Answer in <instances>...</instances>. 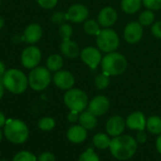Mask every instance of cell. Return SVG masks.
Wrapping results in <instances>:
<instances>
[{"label":"cell","mask_w":161,"mask_h":161,"mask_svg":"<svg viewBox=\"0 0 161 161\" xmlns=\"http://www.w3.org/2000/svg\"><path fill=\"white\" fill-rule=\"evenodd\" d=\"M109 151L113 158L118 160L131 158L138 150V142L129 135H120L111 139Z\"/></svg>","instance_id":"1"},{"label":"cell","mask_w":161,"mask_h":161,"mask_svg":"<svg viewBox=\"0 0 161 161\" xmlns=\"http://www.w3.org/2000/svg\"><path fill=\"white\" fill-rule=\"evenodd\" d=\"M3 128L4 137L14 144H22L29 137L28 126L25 122L18 119H8Z\"/></svg>","instance_id":"2"},{"label":"cell","mask_w":161,"mask_h":161,"mask_svg":"<svg viewBox=\"0 0 161 161\" xmlns=\"http://www.w3.org/2000/svg\"><path fill=\"white\" fill-rule=\"evenodd\" d=\"M2 82L7 91L13 94L24 93L28 87V77L21 70L11 68L6 71Z\"/></svg>","instance_id":"3"},{"label":"cell","mask_w":161,"mask_h":161,"mask_svg":"<svg viewBox=\"0 0 161 161\" xmlns=\"http://www.w3.org/2000/svg\"><path fill=\"white\" fill-rule=\"evenodd\" d=\"M126 58L118 52L108 53L101 61V68L103 73L109 76H117L124 74L127 69Z\"/></svg>","instance_id":"4"},{"label":"cell","mask_w":161,"mask_h":161,"mask_svg":"<svg viewBox=\"0 0 161 161\" xmlns=\"http://www.w3.org/2000/svg\"><path fill=\"white\" fill-rule=\"evenodd\" d=\"M63 102L70 110L81 113L88 108L90 101L84 91L72 88L66 91L63 96Z\"/></svg>","instance_id":"5"},{"label":"cell","mask_w":161,"mask_h":161,"mask_svg":"<svg viewBox=\"0 0 161 161\" xmlns=\"http://www.w3.org/2000/svg\"><path fill=\"white\" fill-rule=\"evenodd\" d=\"M97 48L104 53L115 52L120 45V38L115 30L109 28H103L96 36Z\"/></svg>","instance_id":"6"},{"label":"cell","mask_w":161,"mask_h":161,"mask_svg":"<svg viewBox=\"0 0 161 161\" xmlns=\"http://www.w3.org/2000/svg\"><path fill=\"white\" fill-rule=\"evenodd\" d=\"M28 86L36 92L45 90L51 83V72L44 67H36L28 75Z\"/></svg>","instance_id":"7"},{"label":"cell","mask_w":161,"mask_h":161,"mask_svg":"<svg viewBox=\"0 0 161 161\" xmlns=\"http://www.w3.org/2000/svg\"><path fill=\"white\" fill-rule=\"evenodd\" d=\"M42 59L41 50L34 45H30L24 49L21 55V62L23 66L26 69L32 70L38 67Z\"/></svg>","instance_id":"8"},{"label":"cell","mask_w":161,"mask_h":161,"mask_svg":"<svg viewBox=\"0 0 161 161\" xmlns=\"http://www.w3.org/2000/svg\"><path fill=\"white\" fill-rule=\"evenodd\" d=\"M80 58L82 61L89 66L92 70H95L102 61L101 51L93 46H88L80 52Z\"/></svg>","instance_id":"9"},{"label":"cell","mask_w":161,"mask_h":161,"mask_svg":"<svg viewBox=\"0 0 161 161\" xmlns=\"http://www.w3.org/2000/svg\"><path fill=\"white\" fill-rule=\"evenodd\" d=\"M143 36V26L137 21L129 22L124 29V38L129 44L138 43Z\"/></svg>","instance_id":"10"},{"label":"cell","mask_w":161,"mask_h":161,"mask_svg":"<svg viewBox=\"0 0 161 161\" xmlns=\"http://www.w3.org/2000/svg\"><path fill=\"white\" fill-rule=\"evenodd\" d=\"M110 107L108 98L105 95H97L92 98L88 105V110L91 111L96 117L106 114Z\"/></svg>","instance_id":"11"},{"label":"cell","mask_w":161,"mask_h":161,"mask_svg":"<svg viewBox=\"0 0 161 161\" xmlns=\"http://www.w3.org/2000/svg\"><path fill=\"white\" fill-rule=\"evenodd\" d=\"M89 14H90L89 9L85 5L75 4L68 8L66 12V18L68 21H71L75 24H79V23H84L86 20H88Z\"/></svg>","instance_id":"12"},{"label":"cell","mask_w":161,"mask_h":161,"mask_svg":"<svg viewBox=\"0 0 161 161\" xmlns=\"http://www.w3.org/2000/svg\"><path fill=\"white\" fill-rule=\"evenodd\" d=\"M53 82L58 89L68 91L74 87L75 80L73 74L69 71L59 70L53 75Z\"/></svg>","instance_id":"13"},{"label":"cell","mask_w":161,"mask_h":161,"mask_svg":"<svg viewBox=\"0 0 161 161\" xmlns=\"http://www.w3.org/2000/svg\"><path fill=\"white\" fill-rule=\"evenodd\" d=\"M118 20V12L113 7H105L103 8L97 16V22L104 28H109L114 25Z\"/></svg>","instance_id":"14"},{"label":"cell","mask_w":161,"mask_h":161,"mask_svg":"<svg viewBox=\"0 0 161 161\" xmlns=\"http://www.w3.org/2000/svg\"><path fill=\"white\" fill-rule=\"evenodd\" d=\"M125 120L120 115L111 116L106 123V131L108 136L118 137L123 135L125 128Z\"/></svg>","instance_id":"15"},{"label":"cell","mask_w":161,"mask_h":161,"mask_svg":"<svg viewBox=\"0 0 161 161\" xmlns=\"http://www.w3.org/2000/svg\"><path fill=\"white\" fill-rule=\"evenodd\" d=\"M146 118L145 115L141 111H135L129 114L125 120L126 126L131 130L143 131L146 128Z\"/></svg>","instance_id":"16"},{"label":"cell","mask_w":161,"mask_h":161,"mask_svg":"<svg viewBox=\"0 0 161 161\" xmlns=\"http://www.w3.org/2000/svg\"><path fill=\"white\" fill-rule=\"evenodd\" d=\"M42 37V28L39 24H30L28 25L23 35V40L29 44H34L38 42Z\"/></svg>","instance_id":"17"},{"label":"cell","mask_w":161,"mask_h":161,"mask_svg":"<svg viewBox=\"0 0 161 161\" xmlns=\"http://www.w3.org/2000/svg\"><path fill=\"white\" fill-rule=\"evenodd\" d=\"M88 130H86L83 126L80 125H74L67 130V139L69 142L78 144L82 143L86 141L88 137Z\"/></svg>","instance_id":"18"},{"label":"cell","mask_w":161,"mask_h":161,"mask_svg":"<svg viewBox=\"0 0 161 161\" xmlns=\"http://www.w3.org/2000/svg\"><path fill=\"white\" fill-rule=\"evenodd\" d=\"M59 47H60L61 53L69 58H75L80 55L78 44L75 42L72 41L71 39L63 40Z\"/></svg>","instance_id":"19"},{"label":"cell","mask_w":161,"mask_h":161,"mask_svg":"<svg viewBox=\"0 0 161 161\" xmlns=\"http://www.w3.org/2000/svg\"><path fill=\"white\" fill-rule=\"evenodd\" d=\"M78 122H79V125L83 126L86 130L94 129L98 124L97 117L89 110H84L83 112L79 113Z\"/></svg>","instance_id":"20"},{"label":"cell","mask_w":161,"mask_h":161,"mask_svg":"<svg viewBox=\"0 0 161 161\" xmlns=\"http://www.w3.org/2000/svg\"><path fill=\"white\" fill-rule=\"evenodd\" d=\"M142 0H122L121 8L127 14H134L138 12L142 8Z\"/></svg>","instance_id":"21"},{"label":"cell","mask_w":161,"mask_h":161,"mask_svg":"<svg viewBox=\"0 0 161 161\" xmlns=\"http://www.w3.org/2000/svg\"><path fill=\"white\" fill-rule=\"evenodd\" d=\"M63 67V58L58 54H53L46 59V68L50 72H58Z\"/></svg>","instance_id":"22"},{"label":"cell","mask_w":161,"mask_h":161,"mask_svg":"<svg viewBox=\"0 0 161 161\" xmlns=\"http://www.w3.org/2000/svg\"><path fill=\"white\" fill-rule=\"evenodd\" d=\"M110 142H111V139L109 138L108 134H105V133H97L96 135H94L92 139L93 145L100 150H106L109 148Z\"/></svg>","instance_id":"23"},{"label":"cell","mask_w":161,"mask_h":161,"mask_svg":"<svg viewBox=\"0 0 161 161\" xmlns=\"http://www.w3.org/2000/svg\"><path fill=\"white\" fill-rule=\"evenodd\" d=\"M146 129L154 135L161 134V118L158 116H151L146 121Z\"/></svg>","instance_id":"24"},{"label":"cell","mask_w":161,"mask_h":161,"mask_svg":"<svg viewBox=\"0 0 161 161\" xmlns=\"http://www.w3.org/2000/svg\"><path fill=\"white\" fill-rule=\"evenodd\" d=\"M100 27H101V25H99V23L93 19L86 20L84 22V25H83V28H84L85 33H87L90 36H97L101 30Z\"/></svg>","instance_id":"25"},{"label":"cell","mask_w":161,"mask_h":161,"mask_svg":"<svg viewBox=\"0 0 161 161\" xmlns=\"http://www.w3.org/2000/svg\"><path fill=\"white\" fill-rule=\"evenodd\" d=\"M142 26H149L152 25L155 22V13L151 9H145L142 11L140 16H139V21H138Z\"/></svg>","instance_id":"26"},{"label":"cell","mask_w":161,"mask_h":161,"mask_svg":"<svg viewBox=\"0 0 161 161\" xmlns=\"http://www.w3.org/2000/svg\"><path fill=\"white\" fill-rule=\"evenodd\" d=\"M56 126V121L51 117H42L38 122V127L40 130L48 132L55 128Z\"/></svg>","instance_id":"27"},{"label":"cell","mask_w":161,"mask_h":161,"mask_svg":"<svg viewBox=\"0 0 161 161\" xmlns=\"http://www.w3.org/2000/svg\"><path fill=\"white\" fill-rule=\"evenodd\" d=\"M109 82H110L109 75H108L103 72L101 74H98L94 78V85L98 90H106L108 87Z\"/></svg>","instance_id":"28"},{"label":"cell","mask_w":161,"mask_h":161,"mask_svg":"<svg viewBox=\"0 0 161 161\" xmlns=\"http://www.w3.org/2000/svg\"><path fill=\"white\" fill-rule=\"evenodd\" d=\"M12 161H38L37 157L29 151H20L12 158Z\"/></svg>","instance_id":"29"},{"label":"cell","mask_w":161,"mask_h":161,"mask_svg":"<svg viewBox=\"0 0 161 161\" xmlns=\"http://www.w3.org/2000/svg\"><path fill=\"white\" fill-rule=\"evenodd\" d=\"M58 33H59L60 37L62 38V40H69V39H71V37L73 35V27L71 25L64 23L59 25Z\"/></svg>","instance_id":"30"},{"label":"cell","mask_w":161,"mask_h":161,"mask_svg":"<svg viewBox=\"0 0 161 161\" xmlns=\"http://www.w3.org/2000/svg\"><path fill=\"white\" fill-rule=\"evenodd\" d=\"M78 161H100V158L97 154L90 148L80 155Z\"/></svg>","instance_id":"31"},{"label":"cell","mask_w":161,"mask_h":161,"mask_svg":"<svg viewBox=\"0 0 161 161\" xmlns=\"http://www.w3.org/2000/svg\"><path fill=\"white\" fill-rule=\"evenodd\" d=\"M143 6L153 11L161 9V0H142Z\"/></svg>","instance_id":"32"},{"label":"cell","mask_w":161,"mask_h":161,"mask_svg":"<svg viewBox=\"0 0 161 161\" xmlns=\"http://www.w3.org/2000/svg\"><path fill=\"white\" fill-rule=\"evenodd\" d=\"M52 22L56 25H62L65 23V21H67L66 18V12H62V11H56L52 18H51Z\"/></svg>","instance_id":"33"},{"label":"cell","mask_w":161,"mask_h":161,"mask_svg":"<svg viewBox=\"0 0 161 161\" xmlns=\"http://www.w3.org/2000/svg\"><path fill=\"white\" fill-rule=\"evenodd\" d=\"M58 0H37V3L40 7L45 9H51L55 8L58 4Z\"/></svg>","instance_id":"34"},{"label":"cell","mask_w":161,"mask_h":161,"mask_svg":"<svg viewBox=\"0 0 161 161\" xmlns=\"http://www.w3.org/2000/svg\"><path fill=\"white\" fill-rule=\"evenodd\" d=\"M151 33L155 38L161 40V21H158L152 25Z\"/></svg>","instance_id":"35"},{"label":"cell","mask_w":161,"mask_h":161,"mask_svg":"<svg viewBox=\"0 0 161 161\" xmlns=\"http://www.w3.org/2000/svg\"><path fill=\"white\" fill-rule=\"evenodd\" d=\"M38 161H56V157L51 152H42L37 158Z\"/></svg>","instance_id":"36"},{"label":"cell","mask_w":161,"mask_h":161,"mask_svg":"<svg viewBox=\"0 0 161 161\" xmlns=\"http://www.w3.org/2000/svg\"><path fill=\"white\" fill-rule=\"evenodd\" d=\"M78 118H79V113L78 112H75V111H72L70 110V112L68 113L67 115V120L69 123H72V124H75L78 121Z\"/></svg>","instance_id":"37"},{"label":"cell","mask_w":161,"mask_h":161,"mask_svg":"<svg viewBox=\"0 0 161 161\" xmlns=\"http://www.w3.org/2000/svg\"><path fill=\"white\" fill-rule=\"evenodd\" d=\"M136 140H137V142H138L139 143H143V142H146V140H147V135H146V133L144 132V130H143V131H139Z\"/></svg>","instance_id":"38"},{"label":"cell","mask_w":161,"mask_h":161,"mask_svg":"<svg viewBox=\"0 0 161 161\" xmlns=\"http://www.w3.org/2000/svg\"><path fill=\"white\" fill-rule=\"evenodd\" d=\"M7 120H8V119H7L6 115H5L2 111H0V128H1V127H4V125H5Z\"/></svg>","instance_id":"39"},{"label":"cell","mask_w":161,"mask_h":161,"mask_svg":"<svg viewBox=\"0 0 161 161\" xmlns=\"http://www.w3.org/2000/svg\"><path fill=\"white\" fill-rule=\"evenodd\" d=\"M156 147H157V150L158 152L161 155V134L158 135V139H157V142H156Z\"/></svg>","instance_id":"40"},{"label":"cell","mask_w":161,"mask_h":161,"mask_svg":"<svg viewBox=\"0 0 161 161\" xmlns=\"http://www.w3.org/2000/svg\"><path fill=\"white\" fill-rule=\"evenodd\" d=\"M6 66H5V64L0 60V78H2L3 77V75H4V74L6 73Z\"/></svg>","instance_id":"41"},{"label":"cell","mask_w":161,"mask_h":161,"mask_svg":"<svg viewBox=\"0 0 161 161\" xmlns=\"http://www.w3.org/2000/svg\"><path fill=\"white\" fill-rule=\"evenodd\" d=\"M4 92H5V87L2 82V78H0V100L2 99V97L4 95Z\"/></svg>","instance_id":"42"},{"label":"cell","mask_w":161,"mask_h":161,"mask_svg":"<svg viewBox=\"0 0 161 161\" xmlns=\"http://www.w3.org/2000/svg\"><path fill=\"white\" fill-rule=\"evenodd\" d=\"M3 25H4V19L0 16V29L3 27Z\"/></svg>","instance_id":"43"},{"label":"cell","mask_w":161,"mask_h":161,"mask_svg":"<svg viewBox=\"0 0 161 161\" xmlns=\"http://www.w3.org/2000/svg\"><path fill=\"white\" fill-rule=\"evenodd\" d=\"M3 137H4V134H3V131L0 129V142H2V140H3Z\"/></svg>","instance_id":"44"},{"label":"cell","mask_w":161,"mask_h":161,"mask_svg":"<svg viewBox=\"0 0 161 161\" xmlns=\"http://www.w3.org/2000/svg\"><path fill=\"white\" fill-rule=\"evenodd\" d=\"M0 161H8V160H7V159H1Z\"/></svg>","instance_id":"45"},{"label":"cell","mask_w":161,"mask_h":161,"mask_svg":"<svg viewBox=\"0 0 161 161\" xmlns=\"http://www.w3.org/2000/svg\"><path fill=\"white\" fill-rule=\"evenodd\" d=\"M0 5H1V0H0Z\"/></svg>","instance_id":"46"}]
</instances>
